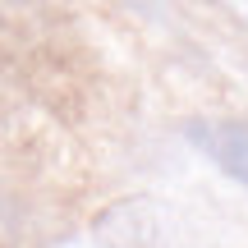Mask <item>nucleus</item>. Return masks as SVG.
<instances>
[{"instance_id":"nucleus-3","label":"nucleus","mask_w":248,"mask_h":248,"mask_svg":"<svg viewBox=\"0 0 248 248\" xmlns=\"http://www.w3.org/2000/svg\"><path fill=\"white\" fill-rule=\"evenodd\" d=\"M129 9H138V14H147V18H161L166 14V0H124Z\"/></svg>"},{"instance_id":"nucleus-2","label":"nucleus","mask_w":248,"mask_h":248,"mask_svg":"<svg viewBox=\"0 0 248 248\" xmlns=\"http://www.w3.org/2000/svg\"><path fill=\"white\" fill-rule=\"evenodd\" d=\"M184 138L221 170L225 179L248 188V120L230 115H198L184 124Z\"/></svg>"},{"instance_id":"nucleus-1","label":"nucleus","mask_w":248,"mask_h":248,"mask_svg":"<svg viewBox=\"0 0 248 248\" xmlns=\"http://www.w3.org/2000/svg\"><path fill=\"white\" fill-rule=\"evenodd\" d=\"M92 239L101 248H179L156 198H120L92 221Z\"/></svg>"},{"instance_id":"nucleus-4","label":"nucleus","mask_w":248,"mask_h":248,"mask_svg":"<svg viewBox=\"0 0 248 248\" xmlns=\"http://www.w3.org/2000/svg\"><path fill=\"white\" fill-rule=\"evenodd\" d=\"M0 248H14V221H9L5 207H0Z\"/></svg>"},{"instance_id":"nucleus-5","label":"nucleus","mask_w":248,"mask_h":248,"mask_svg":"<svg viewBox=\"0 0 248 248\" xmlns=\"http://www.w3.org/2000/svg\"><path fill=\"white\" fill-rule=\"evenodd\" d=\"M221 5H225V9H230V14H234V18H244V23H248V0H221Z\"/></svg>"}]
</instances>
